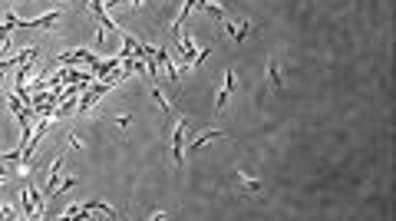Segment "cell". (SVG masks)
Here are the masks:
<instances>
[{
  "instance_id": "6da1fadb",
  "label": "cell",
  "mask_w": 396,
  "mask_h": 221,
  "mask_svg": "<svg viewBox=\"0 0 396 221\" xmlns=\"http://www.w3.org/2000/svg\"><path fill=\"white\" fill-rule=\"evenodd\" d=\"M188 119H178V126H175L172 132V158H175V165L182 168L185 165V135H188Z\"/></svg>"
},
{
  "instance_id": "7a4b0ae2",
  "label": "cell",
  "mask_w": 396,
  "mask_h": 221,
  "mask_svg": "<svg viewBox=\"0 0 396 221\" xmlns=\"http://www.w3.org/2000/svg\"><path fill=\"white\" fill-rule=\"evenodd\" d=\"M235 178H238V185H241V191H248V195H258V191H264V182H254V178H248L245 172H238Z\"/></svg>"
},
{
  "instance_id": "3957f363",
  "label": "cell",
  "mask_w": 396,
  "mask_h": 221,
  "mask_svg": "<svg viewBox=\"0 0 396 221\" xmlns=\"http://www.w3.org/2000/svg\"><path fill=\"white\" fill-rule=\"evenodd\" d=\"M268 86L271 89H281V66H277L274 56L268 60Z\"/></svg>"
},
{
  "instance_id": "277c9868",
  "label": "cell",
  "mask_w": 396,
  "mask_h": 221,
  "mask_svg": "<svg viewBox=\"0 0 396 221\" xmlns=\"http://www.w3.org/2000/svg\"><path fill=\"white\" fill-rule=\"evenodd\" d=\"M208 139H228V132H218V129H208V132H202V135H198V139H195V142H191V152H198V149H202V145L208 142Z\"/></svg>"
},
{
  "instance_id": "5b68a950",
  "label": "cell",
  "mask_w": 396,
  "mask_h": 221,
  "mask_svg": "<svg viewBox=\"0 0 396 221\" xmlns=\"http://www.w3.org/2000/svg\"><path fill=\"white\" fill-rule=\"evenodd\" d=\"M202 7H205L208 14L215 17V20H225V7H222V4H212V0H202Z\"/></svg>"
},
{
  "instance_id": "8992f818",
  "label": "cell",
  "mask_w": 396,
  "mask_h": 221,
  "mask_svg": "<svg viewBox=\"0 0 396 221\" xmlns=\"http://www.w3.org/2000/svg\"><path fill=\"white\" fill-rule=\"evenodd\" d=\"M129 122H132L129 116H119V119H116V126H119V129H129Z\"/></svg>"
}]
</instances>
